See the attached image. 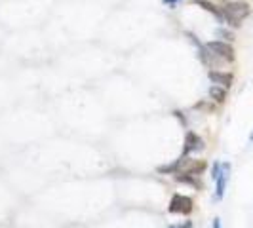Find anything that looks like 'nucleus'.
Instances as JSON below:
<instances>
[{
	"label": "nucleus",
	"instance_id": "nucleus-1",
	"mask_svg": "<svg viewBox=\"0 0 253 228\" xmlns=\"http://www.w3.org/2000/svg\"><path fill=\"white\" fill-rule=\"evenodd\" d=\"M221 12H223L225 23H228L230 27H240L242 21L246 17H250L252 6L248 2H242V0H232V2H225L221 6Z\"/></svg>",
	"mask_w": 253,
	"mask_h": 228
},
{
	"label": "nucleus",
	"instance_id": "nucleus-2",
	"mask_svg": "<svg viewBox=\"0 0 253 228\" xmlns=\"http://www.w3.org/2000/svg\"><path fill=\"white\" fill-rule=\"evenodd\" d=\"M206 48L211 51L219 61H223V63H230L236 57V51L232 48V44L225 42V40H211V42L206 44Z\"/></svg>",
	"mask_w": 253,
	"mask_h": 228
},
{
	"label": "nucleus",
	"instance_id": "nucleus-3",
	"mask_svg": "<svg viewBox=\"0 0 253 228\" xmlns=\"http://www.w3.org/2000/svg\"><path fill=\"white\" fill-rule=\"evenodd\" d=\"M169 213H179V215H190L192 213V200L189 196L175 194L169 202Z\"/></svg>",
	"mask_w": 253,
	"mask_h": 228
},
{
	"label": "nucleus",
	"instance_id": "nucleus-4",
	"mask_svg": "<svg viewBox=\"0 0 253 228\" xmlns=\"http://www.w3.org/2000/svg\"><path fill=\"white\" fill-rule=\"evenodd\" d=\"M208 76H210V80L213 82V84H217V86H223V88H230L232 84H234V75L232 73H227V71H210L208 73Z\"/></svg>",
	"mask_w": 253,
	"mask_h": 228
},
{
	"label": "nucleus",
	"instance_id": "nucleus-5",
	"mask_svg": "<svg viewBox=\"0 0 253 228\" xmlns=\"http://www.w3.org/2000/svg\"><path fill=\"white\" fill-rule=\"evenodd\" d=\"M204 149V141L196 135V133H187L185 137V156L190 154V152H196V151H202Z\"/></svg>",
	"mask_w": 253,
	"mask_h": 228
},
{
	"label": "nucleus",
	"instance_id": "nucleus-6",
	"mask_svg": "<svg viewBox=\"0 0 253 228\" xmlns=\"http://www.w3.org/2000/svg\"><path fill=\"white\" fill-rule=\"evenodd\" d=\"M228 169H230V165L228 164H221V169H219V173H217V198H223V194H225V185H227V179H228Z\"/></svg>",
	"mask_w": 253,
	"mask_h": 228
},
{
	"label": "nucleus",
	"instance_id": "nucleus-7",
	"mask_svg": "<svg viewBox=\"0 0 253 228\" xmlns=\"http://www.w3.org/2000/svg\"><path fill=\"white\" fill-rule=\"evenodd\" d=\"M192 4H194V6H200L202 10L210 12L211 15H215L219 21H223V12H221V8H219L217 4H213V2H210V0H194Z\"/></svg>",
	"mask_w": 253,
	"mask_h": 228
},
{
	"label": "nucleus",
	"instance_id": "nucleus-8",
	"mask_svg": "<svg viewBox=\"0 0 253 228\" xmlns=\"http://www.w3.org/2000/svg\"><path fill=\"white\" fill-rule=\"evenodd\" d=\"M175 181L187 183V185L194 187V189H202V183L196 179V175H192V173H175Z\"/></svg>",
	"mask_w": 253,
	"mask_h": 228
},
{
	"label": "nucleus",
	"instance_id": "nucleus-9",
	"mask_svg": "<svg viewBox=\"0 0 253 228\" xmlns=\"http://www.w3.org/2000/svg\"><path fill=\"white\" fill-rule=\"evenodd\" d=\"M210 97L215 103H225V99H227V88L217 86V84L211 86V88H210Z\"/></svg>",
	"mask_w": 253,
	"mask_h": 228
},
{
	"label": "nucleus",
	"instance_id": "nucleus-10",
	"mask_svg": "<svg viewBox=\"0 0 253 228\" xmlns=\"http://www.w3.org/2000/svg\"><path fill=\"white\" fill-rule=\"evenodd\" d=\"M179 165H181V158H179L175 164H171V165H160V167H158V173H175Z\"/></svg>",
	"mask_w": 253,
	"mask_h": 228
},
{
	"label": "nucleus",
	"instance_id": "nucleus-11",
	"mask_svg": "<svg viewBox=\"0 0 253 228\" xmlns=\"http://www.w3.org/2000/svg\"><path fill=\"white\" fill-rule=\"evenodd\" d=\"M217 35L223 38L225 42H232V40H234V33H230V31H227V29H219Z\"/></svg>",
	"mask_w": 253,
	"mask_h": 228
},
{
	"label": "nucleus",
	"instance_id": "nucleus-12",
	"mask_svg": "<svg viewBox=\"0 0 253 228\" xmlns=\"http://www.w3.org/2000/svg\"><path fill=\"white\" fill-rule=\"evenodd\" d=\"M169 228H190V223H185V225H173V227Z\"/></svg>",
	"mask_w": 253,
	"mask_h": 228
},
{
	"label": "nucleus",
	"instance_id": "nucleus-13",
	"mask_svg": "<svg viewBox=\"0 0 253 228\" xmlns=\"http://www.w3.org/2000/svg\"><path fill=\"white\" fill-rule=\"evenodd\" d=\"M164 4H169V6H173V4H177L179 0H162Z\"/></svg>",
	"mask_w": 253,
	"mask_h": 228
},
{
	"label": "nucleus",
	"instance_id": "nucleus-14",
	"mask_svg": "<svg viewBox=\"0 0 253 228\" xmlns=\"http://www.w3.org/2000/svg\"><path fill=\"white\" fill-rule=\"evenodd\" d=\"M213 228H221V219H215V221H213Z\"/></svg>",
	"mask_w": 253,
	"mask_h": 228
}]
</instances>
